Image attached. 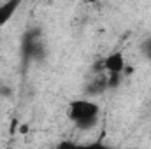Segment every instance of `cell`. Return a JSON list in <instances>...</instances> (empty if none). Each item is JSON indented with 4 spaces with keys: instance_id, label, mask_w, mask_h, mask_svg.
Segmentation results:
<instances>
[{
    "instance_id": "cell-3",
    "label": "cell",
    "mask_w": 151,
    "mask_h": 149,
    "mask_svg": "<svg viewBox=\"0 0 151 149\" xmlns=\"http://www.w3.org/2000/svg\"><path fill=\"white\" fill-rule=\"evenodd\" d=\"M19 5H21V0H5L4 4H0V28H4L12 19Z\"/></svg>"
},
{
    "instance_id": "cell-9",
    "label": "cell",
    "mask_w": 151,
    "mask_h": 149,
    "mask_svg": "<svg viewBox=\"0 0 151 149\" xmlns=\"http://www.w3.org/2000/svg\"><path fill=\"white\" fill-rule=\"evenodd\" d=\"M86 2H95V0H86Z\"/></svg>"
},
{
    "instance_id": "cell-7",
    "label": "cell",
    "mask_w": 151,
    "mask_h": 149,
    "mask_svg": "<svg viewBox=\"0 0 151 149\" xmlns=\"http://www.w3.org/2000/svg\"><path fill=\"white\" fill-rule=\"evenodd\" d=\"M141 51H142L144 58H148V60L151 62V37H148L146 40H142V44H141Z\"/></svg>"
},
{
    "instance_id": "cell-1",
    "label": "cell",
    "mask_w": 151,
    "mask_h": 149,
    "mask_svg": "<svg viewBox=\"0 0 151 149\" xmlns=\"http://www.w3.org/2000/svg\"><path fill=\"white\" fill-rule=\"evenodd\" d=\"M99 112H100L99 104L86 100V98H77L69 104V117L70 121H74V125L84 119H97Z\"/></svg>"
},
{
    "instance_id": "cell-2",
    "label": "cell",
    "mask_w": 151,
    "mask_h": 149,
    "mask_svg": "<svg viewBox=\"0 0 151 149\" xmlns=\"http://www.w3.org/2000/svg\"><path fill=\"white\" fill-rule=\"evenodd\" d=\"M102 63H104V70H107V72H119V74H123V70H125V56H123V53L121 51H114L111 54H107L104 60H102Z\"/></svg>"
},
{
    "instance_id": "cell-6",
    "label": "cell",
    "mask_w": 151,
    "mask_h": 149,
    "mask_svg": "<svg viewBox=\"0 0 151 149\" xmlns=\"http://www.w3.org/2000/svg\"><path fill=\"white\" fill-rule=\"evenodd\" d=\"M97 123H99V117H97V119H84V121H79V123H76V126H77L79 130H90V128H93Z\"/></svg>"
},
{
    "instance_id": "cell-4",
    "label": "cell",
    "mask_w": 151,
    "mask_h": 149,
    "mask_svg": "<svg viewBox=\"0 0 151 149\" xmlns=\"http://www.w3.org/2000/svg\"><path fill=\"white\" fill-rule=\"evenodd\" d=\"M106 88H107V77L106 75H99L97 79H93L90 84L84 86V93L86 95H100Z\"/></svg>"
},
{
    "instance_id": "cell-8",
    "label": "cell",
    "mask_w": 151,
    "mask_h": 149,
    "mask_svg": "<svg viewBox=\"0 0 151 149\" xmlns=\"http://www.w3.org/2000/svg\"><path fill=\"white\" fill-rule=\"evenodd\" d=\"M0 95H2V97H11V88H9V86H4V84L0 82Z\"/></svg>"
},
{
    "instance_id": "cell-5",
    "label": "cell",
    "mask_w": 151,
    "mask_h": 149,
    "mask_svg": "<svg viewBox=\"0 0 151 149\" xmlns=\"http://www.w3.org/2000/svg\"><path fill=\"white\" fill-rule=\"evenodd\" d=\"M121 79H123V74L109 72V75H107V88H118L121 84Z\"/></svg>"
}]
</instances>
